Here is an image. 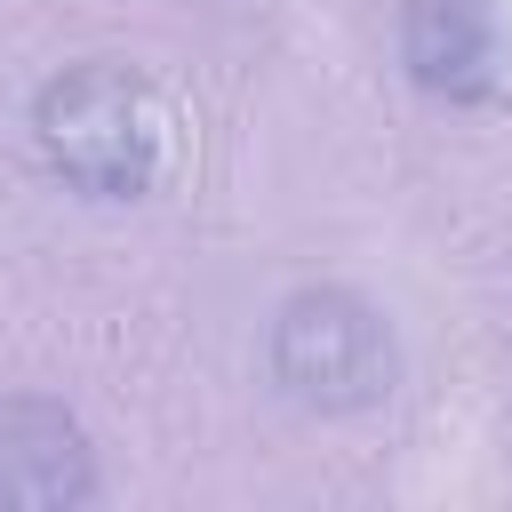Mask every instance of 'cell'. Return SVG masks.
I'll use <instances>...</instances> for the list:
<instances>
[{
  "mask_svg": "<svg viewBox=\"0 0 512 512\" xmlns=\"http://www.w3.org/2000/svg\"><path fill=\"white\" fill-rule=\"evenodd\" d=\"M32 136H40V160L80 200H152L176 160L168 96L136 64H112V56L64 64L32 96Z\"/></svg>",
  "mask_w": 512,
  "mask_h": 512,
  "instance_id": "1",
  "label": "cell"
},
{
  "mask_svg": "<svg viewBox=\"0 0 512 512\" xmlns=\"http://www.w3.org/2000/svg\"><path fill=\"white\" fill-rule=\"evenodd\" d=\"M272 384L296 408L344 416L392 392V328L352 288H296L272 312Z\"/></svg>",
  "mask_w": 512,
  "mask_h": 512,
  "instance_id": "2",
  "label": "cell"
},
{
  "mask_svg": "<svg viewBox=\"0 0 512 512\" xmlns=\"http://www.w3.org/2000/svg\"><path fill=\"white\" fill-rule=\"evenodd\" d=\"M400 64L440 104L512 88V0H400Z\"/></svg>",
  "mask_w": 512,
  "mask_h": 512,
  "instance_id": "3",
  "label": "cell"
},
{
  "mask_svg": "<svg viewBox=\"0 0 512 512\" xmlns=\"http://www.w3.org/2000/svg\"><path fill=\"white\" fill-rule=\"evenodd\" d=\"M96 496V456L88 432L56 400H8L0 408V504H88Z\"/></svg>",
  "mask_w": 512,
  "mask_h": 512,
  "instance_id": "4",
  "label": "cell"
}]
</instances>
